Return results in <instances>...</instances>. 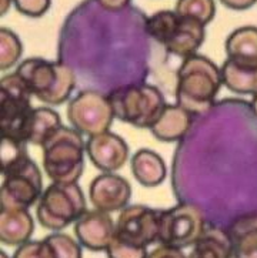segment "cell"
<instances>
[{"instance_id": "6da1fadb", "label": "cell", "mask_w": 257, "mask_h": 258, "mask_svg": "<svg viewBox=\"0 0 257 258\" xmlns=\"http://www.w3.org/2000/svg\"><path fill=\"white\" fill-rule=\"evenodd\" d=\"M222 84V69L210 58L200 54L184 58L177 70L176 104L190 114L206 113L215 104Z\"/></svg>"}, {"instance_id": "ba28073f", "label": "cell", "mask_w": 257, "mask_h": 258, "mask_svg": "<svg viewBox=\"0 0 257 258\" xmlns=\"http://www.w3.org/2000/svg\"><path fill=\"white\" fill-rule=\"evenodd\" d=\"M206 228L203 211L194 204L182 203L162 211L159 242L183 250L199 241Z\"/></svg>"}, {"instance_id": "8992f818", "label": "cell", "mask_w": 257, "mask_h": 258, "mask_svg": "<svg viewBox=\"0 0 257 258\" xmlns=\"http://www.w3.org/2000/svg\"><path fill=\"white\" fill-rule=\"evenodd\" d=\"M33 94L25 80L17 75H6L0 80V121L2 137L25 142V132L29 117L33 111Z\"/></svg>"}, {"instance_id": "f546056e", "label": "cell", "mask_w": 257, "mask_h": 258, "mask_svg": "<svg viewBox=\"0 0 257 258\" xmlns=\"http://www.w3.org/2000/svg\"><path fill=\"white\" fill-rule=\"evenodd\" d=\"M15 8L25 16L42 17L50 8V0H13Z\"/></svg>"}, {"instance_id": "277c9868", "label": "cell", "mask_w": 257, "mask_h": 258, "mask_svg": "<svg viewBox=\"0 0 257 258\" xmlns=\"http://www.w3.org/2000/svg\"><path fill=\"white\" fill-rule=\"evenodd\" d=\"M115 117L137 128H150L158 120L166 101L158 87L150 84H129L109 94Z\"/></svg>"}, {"instance_id": "8fae6325", "label": "cell", "mask_w": 257, "mask_h": 258, "mask_svg": "<svg viewBox=\"0 0 257 258\" xmlns=\"http://www.w3.org/2000/svg\"><path fill=\"white\" fill-rule=\"evenodd\" d=\"M132 197V187L122 175L103 173L93 178L89 187V199L93 207L105 213L122 211Z\"/></svg>"}, {"instance_id": "e0dca14e", "label": "cell", "mask_w": 257, "mask_h": 258, "mask_svg": "<svg viewBox=\"0 0 257 258\" xmlns=\"http://www.w3.org/2000/svg\"><path fill=\"white\" fill-rule=\"evenodd\" d=\"M132 173L137 183L144 187H156L165 181L167 174L165 160L156 151L140 149L132 157Z\"/></svg>"}, {"instance_id": "7a4b0ae2", "label": "cell", "mask_w": 257, "mask_h": 258, "mask_svg": "<svg viewBox=\"0 0 257 258\" xmlns=\"http://www.w3.org/2000/svg\"><path fill=\"white\" fill-rule=\"evenodd\" d=\"M16 73L25 80L34 97L47 106L63 104L76 87L73 69L62 61L26 58L19 64Z\"/></svg>"}, {"instance_id": "7c38bea8", "label": "cell", "mask_w": 257, "mask_h": 258, "mask_svg": "<svg viewBox=\"0 0 257 258\" xmlns=\"http://www.w3.org/2000/svg\"><path fill=\"white\" fill-rule=\"evenodd\" d=\"M77 241L90 251H106L116 235V223L100 210H87L75 223Z\"/></svg>"}, {"instance_id": "52a82bcc", "label": "cell", "mask_w": 257, "mask_h": 258, "mask_svg": "<svg viewBox=\"0 0 257 258\" xmlns=\"http://www.w3.org/2000/svg\"><path fill=\"white\" fill-rule=\"evenodd\" d=\"M43 191L42 173L29 156L3 170V183L0 190L2 208L27 210L39 203Z\"/></svg>"}, {"instance_id": "5b68a950", "label": "cell", "mask_w": 257, "mask_h": 258, "mask_svg": "<svg viewBox=\"0 0 257 258\" xmlns=\"http://www.w3.org/2000/svg\"><path fill=\"white\" fill-rule=\"evenodd\" d=\"M86 211V199L79 184L52 183L37 203L36 217L44 228L60 231L76 223Z\"/></svg>"}, {"instance_id": "f1b7e54d", "label": "cell", "mask_w": 257, "mask_h": 258, "mask_svg": "<svg viewBox=\"0 0 257 258\" xmlns=\"http://www.w3.org/2000/svg\"><path fill=\"white\" fill-rule=\"evenodd\" d=\"M13 258H58L46 238L40 241H27L17 247Z\"/></svg>"}, {"instance_id": "2e32d148", "label": "cell", "mask_w": 257, "mask_h": 258, "mask_svg": "<svg viewBox=\"0 0 257 258\" xmlns=\"http://www.w3.org/2000/svg\"><path fill=\"white\" fill-rule=\"evenodd\" d=\"M206 39V26L189 17H180V25L177 27L172 40L165 46L167 53L183 57V60L194 56L196 51Z\"/></svg>"}, {"instance_id": "9a60e30c", "label": "cell", "mask_w": 257, "mask_h": 258, "mask_svg": "<svg viewBox=\"0 0 257 258\" xmlns=\"http://www.w3.org/2000/svg\"><path fill=\"white\" fill-rule=\"evenodd\" d=\"M191 117L193 114L179 104H166L158 120L150 127V132L160 142L182 140L190 130Z\"/></svg>"}, {"instance_id": "d590c367", "label": "cell", "mask_w": 257, "mask_h": 258, "mask_svg": "<svg viewBox=\"0 0 257 258\" xmlns=\"http://www.w3.org/2000/svg\"><path fill=\"white\" fill-rule=\"evenodd\" d=\"M0 258H9V257H8V254H6L5 251H2V252H0Z\"/></svg>"}, {"instance_id": "4316f807", "label": "cell", "mask_w": 257, "mask_h": 258, "mask_svg": "<svg viewBox=\"0 0 257 258\" xmlns=\"http://www.w3.org/2000/svg\"><path fill=\"white\" fill-rule=\"evenodd\" d=\"M26 142H20L16 139L3 137L2 142V166L3 170H6L10 166L16 164L22 158L27 157V147Z\"/></svg>"}, {"instance_id": "4fadbf2b", "label": "cell", "mask_w": 257, "mask_h": 258, "mask_svg": "<svg viewBox=\"0 0 257 258\" xmlns=\"http://www.w3.org/2000/svg\"><path fill=\"white\" fill-rule=\"evenodd\" d=\"M86 151L90 161L103 173H115L125 166L129 158V146L112 132L89 137Z\"/></svg>"}, {"instance_id": "9c48e42d", "label": "cell", "mask_w": 257, "mask_h": 258, "mask_svg": "<svg viewBox=\"0 0 257 258\" xmlns=\"http://www.w3.org/2000/svg\"><path fill=\"white\" fill-rule=\"evenodd\" d=\"M67 117L73 128L89 137L109 132L116 118L109 96L96 90L80 92L70 100Z\"/></svg>"}, {"instance_id": "30bf717a", "label": "cell", "mask_w": 257, "mask_h": 258, "mask_svg": "<svg viewBox=\"0 0 257 258\" xmlns=\"http://www.w3.org/2000/svg\"><path fill=\"white\" fill-rule=\"evenodd\" d=\"M162 211L147 206H127L116 221V235L125 241L147 248L159 242Z\"/></svg>"}, {"instance_id": "d4e9b609", "label": "cell", "mask_w": 257, "mask_h": 258, "mask_svg": "<svg viewBox=\"0 0 257 258\" xmlns=\"http://www.w3.org/2000/svg\"><path fill=\"white\" fill-rule=\"evenodd\" d=\"M23 44L16 33L6 27L0 29V70L6 72L22 57Z\"/></svg>"}, {"instance_id": "1f68e13d", "label": "cell", "mask_w": 257, "mask_h": 258, "mask_svg": "<svg viewBox=\"0 0 257 258\" xmlns=\"http://www.w3.org/2000/svg\"><path fill=\"white\" fill-rule=\"evenodd\" d=\"M99 3L100 8H103L105 10L109 12H119V10H123L126 9L132 0H96Z\"/></svg>"}, {"instance_id": "603a6c76", "label": "cell", "mask_w": 257, "mask_h": 258, "mask_svg": "<svg viewBox=\"0 0 257 258\" xmlns=\"http://www.w3.org/2000/svg\"><path fill=\"white\" fill-rule=\"evenodd\" d=\"M180 25V16L172 10H160L146 20V32L160 44L166 46Z\"/></svg>"}, {"instance_id": "3957f363", "label": "cell", "mask_w": 257, "mask_h": 258, "mask_svg": "<svg viewBox=\"0 0 257 258\" xmlns=\"http://www.w3.org/2000/svg\"><path fill=\"white\" fill-rule=\"evenodd\" d=\"M43 168L53 183H77L83 174L86 144L73 127H60L43 144Z\"/></svg>"}, {"instance_id": "83f0119b", "label": "cell", "mask_w": 257, "mask_h": 258, "mask_svg": "<svg viewBox=\"0 0 257 258\" xmlns=\"http://www.w3.org/2000/svg\"><path fill=\"white\" fill-rule=\"evenodd\" d=\"M108 258H147V248L125 241L115 235L106 250Z\"/></svg>"}, {"instance_id": "5bb4252c", "label": "cell", "mask_w": 257, "mask_h": 258, "mask_svg": "<svg viewBox=\"0 0 257 258\" xmlns=\"http://www.w3.org/2000/svg\"><path fill=\"white\" fill-rule=\"evenodd\" d=\"M34 231V220L25 208H2L0 241L6 245H22L30 241Z\"/></svg>"}, {"instance_id": "44dd1931", "label": "cell", "mask_w": 257, "mask_h": 258, "mask_svg": "<svg viewBox=\"0 0 257 258\" xmlns=\"http://www.w3.org/2000/svg\"><path fill=\"white\" fill-rule=\"evenodd\" d=\"M189 258H233V242L227 231L208 227L189 254Z\"/></svg>"}, {"instance_id": "d6986e66", "label": "cell", "mask_w": 257, "mask_h": 258, "mask_svg": "<svg viewBox=\"0 0 257 258\" xmlns=\"http://www.w3.org/2000/svg\"><path fill=\"white\" fill-rule=\"evenodd\" d=\"M227 233L233 242V258H257V214L237 218Z\"/></svg>"}, {"instance_id": "ffe728a7", "label": "cell", "mask_w": 257, "mask_h": 258, "mask_svg": "<svg viewBox=\"0 0 257 258\" xmlns=\"http://www.w3.org/2000/svg\"><path fill=\"white\" fill-rule=\"evenodd\" d=\"M223 84L237 94H254L257 92V64L240 63L227 58L222 66Z\"/></svg>"}, {"instance_id": "484cf974", "label": "cell", "mask_w": 257, "mask_h": 258, "mask_svg": "<svg viewBox=\"0 0 257 258\" xmlns=\"http://www.w3.org/2000/svg\"><path fill=\"white\" fill-rule=\"evenodd\" d=\"M46 240L52 245L58 258H83L82 244L63 233L50 234Z\"/></svg>"}, {"instance_id": "836d02e7", "label": "cell", "mask_w": 257, "mask_h": 258, "mask_svg": "<svg viewBox=\"0 0 257 258\" xmlns=\"http://www.w3.org/2000/svg\"><path fill=\"white\" fill-rule=\"evenodd\" d=\"M12 3H13V0H0V15L2 16L6 15V12L12 6Z\"/></svg>"}, {"instance_id": "d6a6232c", "label": "cell", "mask_w": 257, "mask_h": 258, "mask_svg": "<svg viewBox=\"0 0 257 258\" xmlns=\"http://www.w3.org/2000/svg\"><path fill=\"white\" fill-rule=\"evenodd\" d=\"M226 8L232 9V10H246L254 6L257 0H220Z\"/></svg>"}, {"instance_id": "e575fe53", "label": "cell", "mask_w": 257, "mask_h": 258, "mask_svg": "<svg viewBox=\"0 0 257 258\" xmlns=\"http://www.w3.org/2000/svg\"><path fill=\"white\" fill-rule=\"evenodd\" d=\"M251 110H253L254 116L257 117V92L254 93L253 97H251Z\"/></svg>"}, {"instance_id": "4dcf8cb0", "label": "cell", "mask_w": 257, "mask_h": 258, "mask_svg": "<svg viewBox=\"0 0 257 258\" xmlns=\"http://www.w3.org/2000/svg\"><path fill=\"white\" fill-rule=\"evenodd\" d=\"M147 258H189L183 250L180 248H174V247H170V245H163L160 244L156 250H153L151 252H149Z\"/></svg>"}, {"instance_id": "ac0fdd59", "label": "cell", "mask_w": 257, "mask_h": 258, "mask_svg": "<svg viewBox=\"0 0 257 258\" xmlns=\"http://www.w3.org/2000/svg\"><path fill=\"white\" fill-rule=\"evenodd\" d=\"M60 127H63L62 118L53 108H33L26 125L25 142L43 147V144L47 142Z\"/></svg>"}, {"instance_id": "7402d4cb", "label": "cell", "mask_w": 257, "mask_h": 258, "mask_svg": "<svg viewBox=\"0 0 257 258\" xmlns=\"http://www.w3.org/2000/svg\"><path fill=\"white\" fill-rule=\"evenodd\" d=\"M226 54L227 58L257 64V27L244 26L236 29L226 40Z\"/></svg>"}, {"instance_id": "cb8c5ba5", "label": "cell", "mask_w": 257, "mask_h": 258, "mask_svg": "<svg viewBox=\"0 0 257 258\" xmlns=\"http://www.w3.org/2000/svg\"><path fill=\"white\" fill-rule=\"evenodd\" d=\"M174 12L180 17H189L209 25L216 15L215 0H177Z\"/></svg>"}]
</instances>
